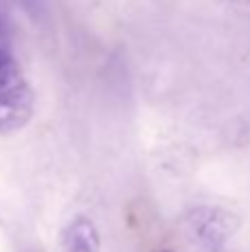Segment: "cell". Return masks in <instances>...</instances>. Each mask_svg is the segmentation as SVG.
<instances>
[{
  "label": "cell",
  "instance_id": "obj_1",
  "mask_svg": "<svg viewBox=\"0 0 250 252\" xmlns=\"http://www.w3.org/2000/svg\"><path fill=\"white\" fill-rule=\"evenodd\" d=\"M33 115V91L13 51L9 27L0 13V135L25 128Z\"/></svg>",
  "mask_w": 250,
  "mask_h": 252
},
{
  "label": "cell",
  "instance_id": "obj_4",
  "mask_svg": "<svg viewBox=\"0 0 250 252\" xmlns=\"http://www.w3.org/2000/svg\"><path fill=\"white\" fill-rule=\"evenodd\" d=\"M159 252H171V250H159Z\"/></svg>",
  "mask_w": 250,
  "mask_h": 252
},
{
  "label": "cell",
  "instance_id": "obj_2",
  "mask_svg": "<svg viewBox=\"0 0 250 252\" xmlns=\"http://www.w3.org/2000/svg\"><path fill=\"white\" fill-rule=\"evenodd\" d=\"M60 244L62 252H100V235L91 219L78 215L64 226Z\"/></svg>",
  "mask_w": 250,
  "mask_h": 252
},
{
  "label": "cell",
  "instance_id": "obj_3",
  "mask_svg": "<svg viewBox=\"0 0 250 252\" xmlns=\"http://www.w3.org/2000/svg\"><path fill=\"white\" fill-rule=\"evenodd\" d=\"M195 228L208 246H217L228 237V215L217 210H202L199 217H195Z\"/></svg>",
  "mask_w": 250,
  "mask_h": 252
}]
</instances>
